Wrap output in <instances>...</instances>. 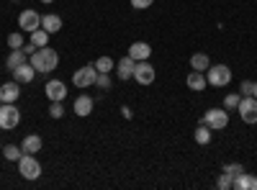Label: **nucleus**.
<instances>
[{
    "label": "nucleus",
    "mask_w": 257,
    "mask_h": 190,
    "mask_svg": "<svg viewBox=\"0 0 257 190\" xmlns=\"http://www.w3.org/2000/svg\"><path fill=\"white\" fill-rule=\"evenodd\" d=\"M29 62H31V67L36 70V72H54L57 70V65H59V54H57V49H52V47H41V49H36L31 57H29Z\"/></svg>",
    "instance_id": "nucleus-1"
},
{
    "label": "nucleus",
    "mask_w": 257,
    "mask_h": 190,
    "mask_svg": "<svg viewBox=\"0 0 257 190\" xmlns=\"http://www.w3.org/2000/svg\"><path fill=\"white\" fill-rule=\"evenodd\" d=\"M201 123H206L211 131H221L229 126V111L226 108H208L201 118Z\"/></svg>",
    "instance_id": "nucleus-2"
},
{
    "label": "nucleus",
    "mask_w": 257,
    "mask_h": 190,
    "mask_svg": "<svg viewBox=\"0 0 257 190\" xmlns=\"http://www.w3.org/2000/svg\"><path fill=\"white\" fill-rule=\"evenodd\" d=\"M18 172H21V177H24V180H36L41 175V162L36 159V154H26V152L21 154Z\"/></svg>",
    "instance_id": "nucleus-3"
},
{
    "label": "nucleus",
    "mask_w": 257,
    "mask_h": 190,
    "mask_svg": "<svg viewBox=\"0 0 257 190\" xmlns=\"http://www.w3.org/2000/svg\"><path fill=\"white\" fill-rule=\"evenodd\" d=\"M206 82L213 88H226L231 82V70L226 65H211L206 70Z\"/></svg>",
    "instance_id": "nucleus-4"
},
{
    "label": "nucleus",
    "mask_w": 257,
    "mask_h": 190,
    "mask_svg": "<svg viewBox=\"0 0 257 190\" xmlns=\"http://www.w3.org/2000/svg\"><path fill=\"white\" fill-rule=\"evenodd\" d=\"M95 77H98L95 65L80 67V70H75V75H72V85H75V88H80V90H88V88H93V85H95Z\"/></svg>",
    "instance_id": "nucleus-5"
},
{
    "label": "nucleus",
    "mask_w": 257,
    "mask_h": 190,
    "mask_svg": "<svg viewBox=\"0 0 257 190\" xmlns=\"http://www.w3.org/2000/svg\"><path fill=\"white\" fill-rule=\"evenodd\" d=\"M21 123V111L16 108V103H3L0 105V129H16V126Z\"/></svg>",
    "instance_id": "nucleus-6"
},
{
    "label": "nucleus",
    "mask_w": 257,
    "mask_h": 190,
    "mask_svg": "<svg viewBox=\"0 0 257 190\" xmlns=\"http://www.w3.org/2000/svg\"><path fill=\"white\" fill-rule=\"evenodd\" d=\"M155 77H157V72H155L152 65H149V59H142V62L134 65V80L139 82V85H152Z\"/></svg>",
    "instance_id": "nucleus-7"
},
{
    "label": "nucleus",
    "mask_w": 257,
    "mask_h": 190,
    "mask_svg": "<svg viewBox=\"0 0 257 190\" xmlns=\"http://www.w3.org/2000/svg\"><path fill=\"white\" fill-rule=\"evenodd\" d=\"M239 116H242V121L244 123H257V98H252V95H242V100H239Z\"/></svg>",
    "instance_id": "nucleus-8"
},
{
    "label": "nucleus",
    "mask_w": 257,
    "mask_h": 190,
    "mask_svg": "<svg viewBox=\"0 0 257 190\" xmlns=\"http://www.w3.org/2000/svg\"><path fill=\"white\" fill-rule=\"evenodd\" d=\"M18 26L24 29L26 34H31V31L41 29V16L36 11H24V13L18 16Z\"/></svg>",
    "instance_id": "nucleus-9"
},
{
    "label": "nucleus",
    "mask_w": 257,
    "mask_h": 190,
    "mask_svg": "<svg viewBox=\"0 0 257 190\" xmlns=\"http://www.w3.org/2000/svg\"><path fill=\"white\" fill-rule=\"evenodd\" d=\"M44 93H47L49 100H64L67 98V85H64L62 80H49L44 85Z\"/></svg>",
    "instance_id": "nucleus-10"
},
{
    "label": "nucleus",
    "mask_w": 257,
    "mask_h": 190,
    "mask_svg": "<svg viewBox=\"0 0 257 190\" xmlns=\"http://www.w3.org/2000/svg\"><path fill=\"white\" fill-rule=\"evenodd\" d=\"M134 65H137V62H134L132 57H128V54H126V57H121V59L116 62V77H118V80H123V82H126L128 77H134Z\"/></svg>",
    "instance_id": "nucleus-11"
},
{
    "label": "nucleus",
    "mask_w": 257,
    "mask_h": 190,
    "mask_svg": "<svg viewBox=\"0 0 257 190\" xmlns=\"http://www.w3.org/2000/svg\"><path fill=\"white\" fill-rule=\"evenodd\" d=\"M13 77H16L18 85H29V82H34V77H36V70L31 67V62H24L21 67L13 70Z\"/></svg>",
    "instance_id": "nucleus-12"
},
{
    "label": "nucleus",
    "mask_w": 257,
    "mask_h": 190,
    "mask_svg": "<svg viewBox=\"0 0 257 190\" xmlns=\"http://www.w3.org/2000/svg\"><path fill=\"white\" fill-rule=\"evenodd\" d=\"M93 105H95V100H93L90 95H77V98H75V105H72V111H75L80 118H85V116L93 113Z\"/></svg>",
    "instance_id": "nucleus-13"
},
{
    "label": "nucleus",
    "mask_w": 257,
    "mask_h": 190,
    "mask_svg": "<svg viewBox=\"0 0 257 190\" xmlns=\"http://www.w3.org/2000/svg\"><path fill=\"white\" fill-rule=\"evenodd\" d=\"M128 57H132L134 62L149 59V57H152V47H149L147 41H134V44L128 47Z\"/></svg>",
    "instance_id": "nucleus-14"
},
{
    "label": "nucleus",
    "mask_w": 257,
    "mask_h": 190,
    "mask_svg": "<svg viewBox=\"0 0 257 190\" xmlns=\"http://www.w3.org/2000/svg\"><path fill=\"white\" fill-rule=\"evenodd\" d=\"M234 190H257V177L249 175V172H239L237 177H234Z\"/></svg>",
    "instance_id": "nucleus-15"
},
{
    "label": "nucleus",
    "mask_w": 257,
    "mask_h": 190,
    "mask_svg": "<svg viewBox=\"0 0 257 190\" xmlns=\"http://www.w3.org/2000/svg\"><path fill=\"white\" fill-rule=\"evenodd\" d=\"M18 98H21L18 82H6V85L0 88V100H3V103H16Z\"/></svg>",
    "instance_id": "nucleus-16"
},
{
    "label": "nucleus",
    "mask_w": 257,
    "mask_h": 190,
    "mask_svg": "<svg viewBox=\"0 0 257 190\" xmlns=\"http://www.w3.org/2000/svg\"><path fill=\"white\" fill-rule=\"evenodd\" d=\"M185 85L190 88V90H196V93H201V90H206V72H196L193 70L190 75H188V80H185Z\"/></svg>",
    "instance_id": "nucleus-17"
},
{
    "label": "nucleus",
    "mask_w": 257,
    "mask_h": 190,
    "mask_svg": "<svg viewBox=\"0 0 257 190\" xmlns=\"http://www.w3.org/2000/svg\"><path fill=\"white\" fill-rule=\"evenodd\" d=\"M41 144H44V141H41L39 134H29L24 141H21V149H24L26 154H39L41 152Z\"/></svg>",
    "instance_id": "nucleus-18"
},
{
    "label": "nucleus",
    "mask_w": 257,
    "mask_h": 190,
    "mask_svg": "<svg viewBox=\"0 0 257 190\" xmlns=\"http://www.w3.org/2000/svg\"><path fill=\"white\" fill-rule=\"evenodd\" d=\"M24 62H29V54L24 52V49H11V54H8V59H6V67L13 72L16 67H21Z\"/></svg>",
    "instance_id": "nucleus-19"
},
{
    "label": "nucleus",
    "mask_w": 257,
    "mask_h": 190,
    "mask_svg": "<svg viewBox=\"0 0 257 190\" xmlns=\"http://www.w3.org/2000/svg\"><path fill=\"white\" fill-rule=\"evenodd\" d=\"M41 29L49 31V34H57L62 29V18L54 16V13H47V16H41Z\"/></svg>",
    "instance_id": "nucleus-20"
},
{
    "label": "nucleus",
    "mask_w": 257,
    "mask_h": 190,
    "mask_svg": "<svg viewBox=\"0 0 257 190\" xmlns=\"http://www.w3.org/2000/svg\"><path fill=\"white\" fill-rule=\"evenodd\" d=\"M211 67V59L203 54V52H198V54H193L190 57V70H196V72H206Z\"/></svg>",
    "instance_id": "nucleus-21"
},
{
    "label": "nucleus",
    "mask_w": 257,
    "mask_h": 190,
    "mask_svg": "<svg viewBox=\"0 0 257 190\" xmlns=\"http://www.w3.org/2000/svg\"><path fill=\"white\" fill-rule=\"evenodd\" d=\"M49 31H44V29H36V31H31V44L36 47V49H41V47H49Z\"/></svg>",
    "instance_id": "nucleus-22"
},
{
    "label": "nucleus",
    "mask_w": 257,
    "mask_h": 190,
    "mask_svg": "<svg viewBox=\"0 0 257 190\" xmlns=\"http://www.w3.org/2000/svg\"><path fill=\"white\" fill-rule=\"evenodd\" d=\"M95 70H98V72H108V75H111V70H116V62H113L108 54H103V57H98V59H95Z\"/></svg>",
    "instance_id": "nucleus-23"
},
{
    "label": "nucleus",
    "mask_w": 257,
    "mask_h": 190,
    "mask_svg": "<svg viewBox=\"0 0 257 190\" xmlns=\"http://www.w3.org/2000/svg\"><path fill=\"white\" fill-rule=\"evenodd\" d=\"M211 141V129H208V126L206 123H201L198 126V129H196V144H201V146H206Z\"/></svg>",
    "instance_id": "nucleus-24"
},
{
    "label": "nucleus",
    "mask_w": 257,
    "mask_h": 190,
    "mask_svg": "<svg viewBox=\"0 0 257 190\" xmlns=\"http://www.w3.org/2000/svg\"><path fill=\"white\" fill-rule=\"evenodd\" d=\"M3 154H6V159H11V162H18V159H21V154H24V149H21V146H16V144H6Z\"/></svg>",
    "instance_id": "nucleus-25"
},
{
    "label": "nucleus",
    "mask_w": 257,
    "mask_h": 190,
    "mask_svg": "<svg viewBox=\"0 0 257 190\" xmlns=\"http://www.w3.org/2000/svg\"><path fill=\"white\" fill-rule=\"evenodd\" d=\"M239 100H242V95L229 93V95L224 98V108H226V111H237V108H239Z\"/></svg>",
    "instance_id": "nucleus-26"
},
{
    "label": "nucleus",
    "mask_w": 257,
    "mask_h": 190,
    "mask_svg": "<svg viewBox=\"0 0 257 190\" xmlns=\"http://www.w3.org/2000/svg\"><path fill=\"white\" fill-rule=\"evenodd\" d=\"M24 44H26L24 34H18V31H16V34L8 36V47H11V49H24Z\"/></svg>",
    "instance_id": "nucleus-27"
},
{
    "label": "nucleus",
    "mask_w": 257,
    "mask_h": 190,
    "mask_svg": "<svg viewBox=\"0 0 257 190\" xmlns=\"http://www.w3.org/2000/svg\"><path fill=\"white\" fill-rule=\"evenodd\" d=\"M95 88H100V90H111V75H108V72H98V77H95Z\"/></svg>",
    "instance_id": "nucleus-28"
},
{
    "label": "nucleus",
    "mask_w": 257,
    "mask_h": 190,
    "mask_svg": "<svg viewBox=\"0 0 257 190\" xmlns=\"http://www.w3.org/2000/svg\"><path fill=\"white\" fill-rule=\"evenodd\" d=\"M231 185H234V177H231L229 172H221L219 180H216V187H219V190H229Z\"/></svg>",
    "instance_id": "nucleus-29"
},
{
    "label": "nucleus",
    "mask_w": 257,
    "mask_h": 190,
    "mask_svg": "<svg viewBox=\"0 0 257 190\" xmlns=\"http://www.w3.org/2000/svg\"><path fill=\"white\" fill-rule=\"evenodd\" d=\"M49 116H52V118H62V116H64V105H62V100H52V105H49Z\"/></svg>",
    "instance_id": "nucleus-30"
},
{
    "label": "nucleus",
    "mask_w": 257,
    "mask_h": 190,
    "mask_svg": "<svg viewBox=\"0 0 257 190\" xmlns=\"http://www.w3.org/2000/svg\"><path fill=\"white\" fill-rule=\"evenodd\" d=\"M224 172H229L231 177H237L239 172H244V167L239 162H231V164H224Z\"/></svg>",
    "instance_id": "nucleus-31"
},
{
    "label": "nucleus",
    "mask_w": 257,
    "mask_h": 190,
    "mask_svg": "<svg viewBox=\"0 0 257 190\" xmlns=\"http://www.w3.org/2000/svg\"><path fill=\"white\" fill-rule=\"evenodd\" d=\"M155 0H132V8H137V11H144V8H149Z\"/></svg>",
    "instance_id": "nucleus-32"
},
{
    "label": "nucleus",
    "mask_w": 257,
    "mask_h": 190,
    "mask_svg": "<svg viewBox=\"0 0 257 190\" xmlns=\"http://www.w3.org/2000/svg\"><path fill=\"white\" fill-rule=\"evenodd\" d=\"M239 95H252V82H249V80H244V82H242Z\"/></svg>",
    "instance_id": "nucleus-33"
},
{
    "label": "nucleus",
    "mask_w": 257,
    "mask_h": 190,
    "mask_svg": "<svg viewBox=\"0 0 257 190\" xmlns=\"http://www.w3.org/2000/svg\"><path fill=\"white\" fill-rule=\"evenodd\" d=\"M121 116H123L126 121H132V118H134V111L128 108V105H123V108H121Z\"/></svg>",
    "instance_id": "nucleus-34"
},
{
    "label": "nucleus",
    "mask_w": 257,
    "mask_h": 190,
    "mask_svg": "<svg viewBox=\"0 0 257 190\" xmlns=\"http://www.w3.org/2000/svg\"><path fill=\"white\" fill-rule=\"evenodd\" d=\"M252 98H257V82H252Z\"/></svg>",
    "instance_id": "nucleus-35"
},
{
    "label": "nucleus",
    "mask_w": 257,
    "mask_h": 190,
    "mask_svg": "<svg viewBox=\"0 0 257 190\" xmlns=\"http://www.w3.org/2000/svg\"><path fill=\"white\" fill-rule=\"evenodd\" d=\"M41 3H44V6H49V3H52V0H41Z\"/></svg>",
    "instance_id": "nucleus-36"
},
{
    "label": "nucleus",
    "mask_w": 257,
    "mask_h": 190,
    "mask_svg": "<svg viewBox=\"0 0 257 190\" xmlns=\"http://www.w3.org/2000/svg\"><path fill=\"white\" fill-rule=\"evenodd\" d=\"M0 105H3V100H0Z\"/></svg>",
    "instance_id": "nucleus-37"
},
{
    "label": "nucleus",
    "mask_w": 257,
    "mask_h": 190,
    "mask_svg": "<svg viewBox=\"0 0 257 190\" xmlns=\"http://www.w3.org/2000/svg\"><path fill=\"white\" fill-rule=\"evenodd\" d=\"M13 3H16V0H13Z\"/></svg>",
    "instance_id": "nucleus-38"
},
{
    "label": "nucleus",
    "mask_w": 257,
    "mask_h": 190,
    "mask_svg": "<svg viewBox=\"0 0 257 190\" xmlns=\"http://www.w3.org/2000/svg\"><path fill=\"white\" fill-rule=\"evenodd\" d=\"M0 152H3V149H0Z\"/></svg>",
    "instance_id": "nucleus-39"
}]
</instances>
